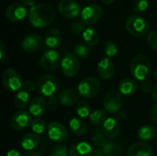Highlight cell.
I'll use <instances>...</instances> for the list:
<instances>
[{"label":"cell","instance_id":"1","mask_svg":"<svg viewBox=\"0 0 157 156\" xmlns=\"http://www.w3.org/2000/svg\"><path fill=\"white\" fill-rule=\"evenodd\" d=\"M56 12L49 4H36L31 6L28 13L29 23L37 29L47 27L55 19Z\"/></svg>","mask_w":157,"mask_h":156},{"label":"cell","instance_id":"2","mask_svg":"<svg viewBox=\"0 0 157 156\" xmlns=\"http://www.w3.org/2000/svg\"><path fill=\"white\" fill-rule=\"evenodd\" d=\"M130 70L133 77L137 80H145L151 70V61L149 57L145 54L136 55L131 63Z\"/></svg>","mask_w":157,"mask_h":156},{"label":"cell","instance_id":"3","mask_svg":"<svg viewBox=\"0 0 157 156\" xmlns=\"http://www.w3.org/2000/svg\"><path fill=\"white\" fill-rule=\"evenodd\" d=\"M125 27L128 32L135 37H143L149 30L148 21L138 14L130 16L126 20Z\"/></svg>","mask_w":157,"mask_h":156},{"label":"cell","instance_id":"4","mask_svg":"<svg viewBox=\"0 0 157 156\" xmlns=\"http://www.w3.org/2000/svg\"><path fill=\"white\" fill-rule=\"evenodd\" d=\"M37 90L38 92L44 96V97H52L59 89V82L58 80L51 75V74H44L41 75L37 80Z\"/></svg>","mask_w":157,"mask_h":156},{"label":"cell","instance_id":"5","mask_svg":"<svg viewBox=\"0 0 157 156\" xmlns=\"http://www.w3.org/2000/svg\"><path fill=\"white\" fill-rule=\"evenodd\" d=\"M100 82L94 76L84 78L78 85V94L84 98H92L98 94L100 90Z\"/></svg>","mask_w":157,"mask_h":156},{"label":"cell","instance_id":"6","mask_svg":"<svg viewBox=\"0 0 157 156\" xmlns=\"http://www.w3.org/2000/svg\"><path fill=\"white\" fill-rule=\"evenodd\" d=\"M60 53L55 50H47L40 59V66L45 71H54L61 64Z\"/></svg>","mask_w":157,"mask_h":156},{"label":"cell","instance_id":"7","mask_svg":"<svg viewBox=\"0 0 157 156\" xmlns=\"http://www.w3.org/2000/svg\"><path fill=\"white\" fill-rule=\"evenodd\" d=\"M61 69L65 76H75L80 69V62L74 53H66L61 62Z\"/></svg>","mask_w":157,"mask_h":156},{"label":"cell","instance_id":"8","mask_svg":"<svg viewBox=\"0 0 157 156\" xmlns=\"http://www.w3.org/2000/svg\"><path fill=\"white\" fill-rule=\"evenodd\" d=\"M103 15V9L100 6L91 4L86 6L81 12V19L86 25H93L97 23Z\"/></svg>","mask_w":157,"mask_h":156},{"label":"cell","instance_id":"9","mask_svg":"<svg viewBox=\"0 0 157 156\" xmlns=\"http://www.w3.org/2000/svg\"><path fill=\"white\" fill-rule=\"evenodd\" d=\"M58 10L62 16L69 19L77 17L82 12L80 5L74 0H61L58 4Z\"/></svg>","mask_w":157,"mask_h":156},{"label":"cell","instance_id":"10","mask_svg":"<svg viewBox=\"0 0 157 156\" xmlns=\"http://www.w3.org/2000/svg\"><path fill=\"white\" fill-rule=\"evenodd\" d=\"M3 83L5 87L12 92L18 91L22 88L23 83L18 73L14 69H6L3 74Z\"/></svg>","mask_w":157,"mask_h":156},{"label":"cell","instance_id":"11","mask_svg":"<svg viewBox=\"0 0 157 156\" xmlns=\"http://www.w3.org/2000/svg\"><path fill=\"white\" fill-rule=\"evenodd\" d=\"M122 104H123L122 98L121 95L116 91L109 92L103 99L104 109L109 113L120 112L122 107Z\"/></svg>","mask_w":157,"mask_h":156},{"label":"cell","instance_id":"12","mask_svg":"<svg viewBox=\"0 0 157 156\" xmlns=\"http://www.w3.org/2000/svg\"><path fill=\"white\" fill-rule=\"evenodd\" d=\"M47 131L49 138L55 143H64L68 138L67 130L62 123L51 122L47 127Z\"/></svg>","mask_w":157,"mask_h":156},{"label":"cell","instance_id":"13","mask_svg":"<svg viewBox=\"0 0 157 156\" xmlns=\"http://www.w3.org/2000/svg\"><path fill=\"white\" fill-rule=\"evenodd\" d=\"M43 43V39L40 35L39 34H28L26 35L21 42H20V46L22 48V50L26 52H35L37 51L42 45Z\"/></svg>","mask_w":157,"mask_h":156},{"label":"cell","instance_id":"14","mask_svg":"<svg viewBox=\"0 0 157 156\" xmlns=\"http://www.w3.org/2000/svg\"><path fill=\"white\" fill-rule=\"evenodd\" d=\"M29 11L26 6L20 3H12L6 9V17L12 22H17L26 17Z\"/></svg>","mask_w":157,"mask_h":156},{"label":"cell","instance_id":"15","mask_svg":"<svg viewBox=\"0 0 157 156\" xmlns=\"http://www.w3.org/2000/svg\"><path fill=\"white\" fill-rule=\"evenodd\" d=\"M31 123V118L29 112L24 110L17 111L11 118V126L17 131H22L26 129Z\"/></svg>","mask_w":157,"mask_h":156},{"label":"cell","instance_id":"16","mask_svg":"<svg viewBox=\"0 0 157 156\" xmlns=\"http://www.w3.org/2000/svg\"><path fill=\"white\" fill-rule=\"evenodd\" d=\"M114 64L110 58H103L98 63V75L104 79L109 80L114 75Z\"/></svg>","mask_w":157,"mask_h":156},{"label":"cell","instance_id":"17","mask_svg":"<svg viewBox=\"0 0 157 156\" xmlns=\"http://www.w3.org/2000/svg\"><path fill=\"white\" fill-rule=\"evenodd\" d=\"M104 134L109 139L116 138L121 131V124L120 121L115 118H109L103 124L102 129Z\"/></svg>","mask_w":157,"mask_h":156},{"label":"cell","instance_id":"18","mask_svg":"<svg viewBox=\"0 0 157 156\" xmlns=\"http://www.w3.org/2000/svg\"><path fill=\"white\" fill-rule=\"evenodd\" d=\"M128 156H153V150L146 143H135L127 151Z\"/></svg>","mask_w":157,"mask_h":156},{"label":"cell","instance_id":"19","mask_svg":"<svg viewBox=\"0 0 157 156\" xmlns=\"http://www.w3.org/2000/svg\"><path fill=\"white\" fill-rule=\"evenodd\" d=\"M48 104L46 103L45 99L41 97H34L29 106V113L34 117H40L42 116L47 109Z\"/></svg>","mask_w":157,"mask_h":156},{"label":"cell","instance_id":"20","mask_svg":"<svg viewBox=\"0 0 157 156\" xmlns=\"http://www.w3.org/2000/svg\"><path fill=\"white\" fill-rule=\"evenodd\" d=\"M78 97L79 94L73 89L63 90L62 92H60L58 97L60 103L64 107H72L75 104L78 103Z\"/></svg>","mask_w":157,"mask_h":156},{"label":"cell","instance_id":"21","mask_svg":"<svg viewBox=\"0 0 157 156\" xmlns=\"http://www.w3.org/2000/svg\"><path fill=\"white\" fill-rule=\"evenodd\" d=\"M94 150L87 143H79L69 149V156H93Z\"/></svg>","mask_w":157,"mask_h":156},{"label":"cell","instance_id":"22","mask_svg":"<svg viewBox=\"0 0 157 156\" xmlns=\"http://www.w3.org/2000/svg\"><path fill=\"white\" fill-rule=\"evenodd\" d=\"M61 41V34L60 31L54 28L48 29L44 36V43L46 47L50 48V50H53L56 48Z\"/></svg>","mask_w":157,"mask_h":156},{"label":"cell","instance_id":"23","mask_svg":"<svg viewBox=\"0 0 157 156\" xmlns=\"http://www.w3.org/2000/svg\"><path fill=\"white\" fill-rule=\"evenodd\" d=\"M40 143V137L37 133L29 132L23 136L20 142L21 147L26 151H32Z\"/></svg>","mask_w":157,"mask_h":156},{"label":"cell","instance_id":"24","mask_svg":"<svg viewBox=\"0 0 157 156\" xmlns=\"http://www.w3.org/2000/svg\"><path fill=\"white\" fill-rule=\"evenodd\" d=\"M118 88L121 94L124 96H130L137 90L138 84L136 80L132 78H124L120 82Z\"/></svg>","mask_w":157,"mask_h":156},{"label":"cell","instance_id":"25","mask_svg":"<svg viewBox=\"0 0 157 156\" xmlns=\"http://www.w3.org/2000/svg\"><path fill=\"white\" fill-rule=\"evenodd\" d=\"M82 35H83V39H84L85 42L88 46H95L99 41L98 31L94 28H91V27L86 28Z\"/></svg>","mask_w":157,"mask_h":156},{"label":"cell","instance_id":"26","mask_svg":"<svg viewBox=\"0 0 157 156\" xmlns=\"http://www.w3.org/2000/svg\"><path fill=\"white\" fill-rule=\"evenodd\" d=\"M69 126L71 131L78 136L85 134L87 130L86 123L83 120H81V118H73L69 122Z\"/></svg>","mask_w":157,"mask_h":156},{"label":"cell","instance_id":"27","mask_svg":"<svg viewBox=\"0 0 157 156\" xmlns=\"http://www.w3.org/2000/svg\"><path fill=\"white\" fill-rule=\"evenodd\" d=\"M103 149L105 156H120L122 153V145L116 141H108Z\"/></svg>","mask_w":157,"mask_h":156},{"label":"cell","instance_id":"28","mask_svg":"<svg viewBox=\"0 0 157 156\" xmlns=\"http://www.w3.org/2000/svg\"><path fill=\"white\" fill-rule=\"evenodd\" d=\"M156 130L155 127L151 125H144L142 126L138 131V137L144 142H149L155 139L156 136Z\"/></svg>","mask_w":157,"mask_h":156},{"label":"cell","instance_id":"29","mask_svg":"<svg viewBox=\"0 0 157 156\" xmlns=\"http://www.w3.org/2000/svg\"><path fill=\"white\" fill-rule=\"evenodd\" d=\"M89 119L93 125L99 126L101 124H104V122L108 119L106 110L105 109H96L90 114Z\"/></svg>","mask_w":157,"mask_h":156},{"label":"cell","instance_id":"30","mask_svg":"<svg viewBox=\"0 0 157 156\" xmlns=\"http://www.w3.org/2000/svg\"><path fill=\"white\" fill-rule=\"evenodd\" d=\"M29 102V95L26 91H19L14 98V106L17 108H24Z\"/></svg>","mask_w":157,"mask_h":156},{"label":"cell","instance_id":"31","mask_svg":"<svg viewBox=\"0 0 157 156\" xmlns=\"http://www.w3.org/2000/svg\"><path fill=\"white\" fill-rule=\"evenodd\" d=\"M75 111L77 115L79 116V118H82V119L90 116V107L88 103L85 100H81L76 104Z\"/></svg>","mask_w":157,"mask_h":156},{"label":"cell","instance_id":"32","mask_svg":"<svg viewBox=\"0 0 157 156\" xmlns=\"http://www.w3.org/2000/svg\"><path fill=\"white\" fill-rule=\"evenodd\" d=\"M30 127H31V130L33 131L34 133L40 134V133H43L45 129H46V122L43 119L37 118L31 121Z\"/></svg>","mask_w":157,"mask_h":156},{"label":"cell","instance_id":"33","mask_svg":"<svg viewBox=\"0 0 157 156\" xmlns=\"http://www.w3.org/2000/svg\"><path fill=\"white\" fill-rule=\"evenodd\" d=\"M118 47L116 43L112 40H108L104 44V52L108 58H112L118 54Z\"/></svg>","mask_w":157,"mask_h":156},{"label":"cell","instance_id":"34","mask_svg":"<svg viewBox=\"0 0 157 156\" xmlns=\"http://www.w3.org/2000/svg\"><path fill=\"white\" fill-rule=\"evenodd\" d=\"M89 53H90V50L88 46L85 44L78 43L74 47V54H75L80 58H86L89 55Z\"/></svg>","mask_w":157,"mask_h":156},{"label":"cell","instance_id":"35","mask_svg":"<svg viewBox=\"0 0 157 156\" xmlns=\"http://www.w3.org/2000/svg\"><path fill=\"white\" fill-rule=\"evenodd\" d=\"M106 135L104 134L103 131H97L93 136H92V143L97 146V147H103L106 143H107V140H106Z\"/></svg>","mask_w":157,"mask_h":156},{"label":"cell","instance_id":"36","mask_svg":"<svg viewBox=\"0 0 157 156\" xmlns=\"http://www.w3.org/2000/svg\"><path fill=\"white\" fill-rule=\"evenodd\" d=\"M149 6L148 0H133L132 1V9L137 14L144 12Z\"/></svg>","mask_w":157,"mask_h":156},{"label":"cell","instance_id":"37","mask_svg":"<svg viewBox=\"0 0 157 156\" xmlns=\"http://www.w3.org/2000/svg\"><path fill=\"white\" fill-rule=\"evenodd\" d=\"M50 156H69V151L63 145H56L51 151Z\"/></svg>","mask_w":157,"mask_h":156},{"label":"cell","instance_id":"38","mask_svg":"<svg viewBox=\"0 0 157 156\" xmlns=\"http://www.w3.org/2000/svg\"><path fill=\"white\" fill-rule=\"evenodd\" d=\"M147 42L152 49L157 51V30H153L148 34Z\"/></svg>","mask_w":157,"mask_h":156},{"label":"cell","instance_id":"39","mask_svg":"<svg viewBox=\"0 0 157 156\" xmlns=\"http://www.w3.org/2000/svg\"><path fill=\"white\" fill-rule=\"evenodd\" d=\"M141 87L143 89V91L144 93H149V92H153L155 86H154V83L149 80V79H145L144 81H142V84H141Z\"/></svg>","mask_w":157,"mask_h":156},{"label":"cell","instance_id":"40","mask_svg":"<svg viewBox=\"0 0 157 156\" xmlns=\"http://www.w3.org/2000/svg\"><path fill=\"white\" fill-rule=\"evenodd\" d=\"M86 29V28H85L84 24H82L80 22H75L74 24L71 25V30H72V32L75 33V34H76V35H78L80 33L83 34V32L85 31Z\"/></svg>","mask_w":157,"mask_h":156},{"label":"cell","instance_id":"41","mask_svg":"<svg viewBox=\"0 0 157 156\" xmlns=\"http://www.w3.org/2000/svg\"><path fill=\"white\" fill-rule=\"evenodd\" d=\"M37 88V85L36 83H34L33 81H30V80H28V81H25L23 83V86H22V89L23 91H26V92H33L35 89Z\"/></svg>","mask_w":157,"mask_h":156},{"label":"cell","instance_id":"42","mask_svg":"<svg viewBox=\"0 0 157 156\" xmlns=\"http://www.w3.org/2000/svg\"><path fill=\"white\" fill-rule=\"evenodd\" d=\"M59 98H57V97H55L54 96H52V97H49V100H48V108H50V109H52V110H54V109H56L58 107H59Z\"/></svg>","mask_w":157,"mask_h":156},{"label":"cell","instance_id":"43","mask_svg":"<svg viewBox=\"0 0 157 156\" xmlns=\"http://www.w3.org/2000/svg\"><path fill=\"white\" fill-rule=\"evenodd\" d=\"M150 117H151L152 121L157 126V104L152 107L151 111H150Z\"/></svg>","mask_w":157,"mask_h":156},{"label":"cell","instance_id":"44","mask_svg":"<svg viewBox=\"0 0 157 156\" xmlns=\"http://www.w3.org/2000/svg\"><path fill=\"white\" fill-rule=\"evenodd\" d=\"M5 52H6V47L3 41H0V59L3 60L5 57Z\"/></svg>","mask_w":157,"mask_h":156},{"label":"cell","instance_id":"45","mask_svg":"<svg viewBox=\"0 0 157 156\" xmlns=\"http://www.w3.org/2000/svg\"><path fill=\"white\" fill-rule=\"evenodd\" d=\"M94 154L96 156H105L103 147H98V148H96V150L94 151Z\"/></svg>","mask_w":157,"mask_h":156},{"label":"cell","instance_id":"46","mask_svg":"<svg viewBox=\"0 0 157 156\" xmlns=\"http://www.w3.org/2000/svg\"><path fill=\"white\" fill-rule=\"evenodd\" d=\"M6 156H24V155H22L18 151H16V150H9V151L6 153Z\"/></svg>","mask_w":157,"mask_h":156},{"label":"cell","instance_id":"47","mask_svg":"<svg viewBox=\"0 0 157 156\" xmlns=\"http://www.w3.org/2000/svg\"><path fill=\"white\" fill-rule=\"evenodd\" d=\"M21 1L24 5L29 6L30 7L33 6L34 5H36V0H21Z\"/></svg>","mask_w":157,"mask_h":156},{"label":"cell","instance_id":"48","mask_svg":"<svg viewBox=\"0 0 157 156\" xmlns=\"http://www.w3.org/2000/svg\"><path fill=\"white\" fill-rule=\"evenodd\" d=\"M152 98L154 101H155L157 103V85L155 86V88L152 92Z\"/></svg>","mask_w":157,"mask_h":156},{"label":"cell","instance_id":"49","mask_svg":"<svg viewBox=\"0 0 157 156\" xmlns=\"http://www.w3.org/2000/svg\"><path fill=\"white\" fill-rule=\"evenodd\" d=\"M24 156H43L40 153H39V152H29V153H27Z\"/></svg>","mask_w":157,"mask_h":156},{"label":"cell","instance_id":"50","mask_svg":"<svg viewBox=\"0 0 157 156\" xmlns=\"http://www.w3.org/2000/svg\"><path fill=\"white\" fill-rule=\"evenodd\" d=\"M118 117H119L120 120H125V118H126V113L123 112V111H120L119 114H118Z\"/></svg>","mask_w":157,"mask_h":156},{"label":"cell","instance_id":"51","mask_svg":"<svg viewBox=\"0 0 157 156\" xmlns=\"http://www.w3.org/2000/svg\"><path fill=\"white\" fill-rule=\"evenodd\" d=\"M103 4H105V5H109V4H111V3H113V1L114 0H100Z\"/></svg>","mask_w":157,"mask_h":156},{"label":"cell","instance_id":"52","mask_svg":"<svg viewBox=\"0 0 157 156\" xmlns=\"http://www.w3.org/2000/svg\"><path fill=\"white\" fill-rule=\"evenodd\" d=\"M154 77H155V78L157 80V69L155 71V72H154Z\"/></svg>","mask_w":157,"mask_h":156},{"label":"cell","instance_id":"53","mask_svg":"<svg viewBox=\"0 0 157 156\" xmlns=\"http://www.w3.org/2000/svg\"><path fill=\"white\" fill-rule=\"evenodd\" d=\"M156 145H157V141H156Z\"/></svg>","mask_w":157,"mask_h":156}]
</instances>
